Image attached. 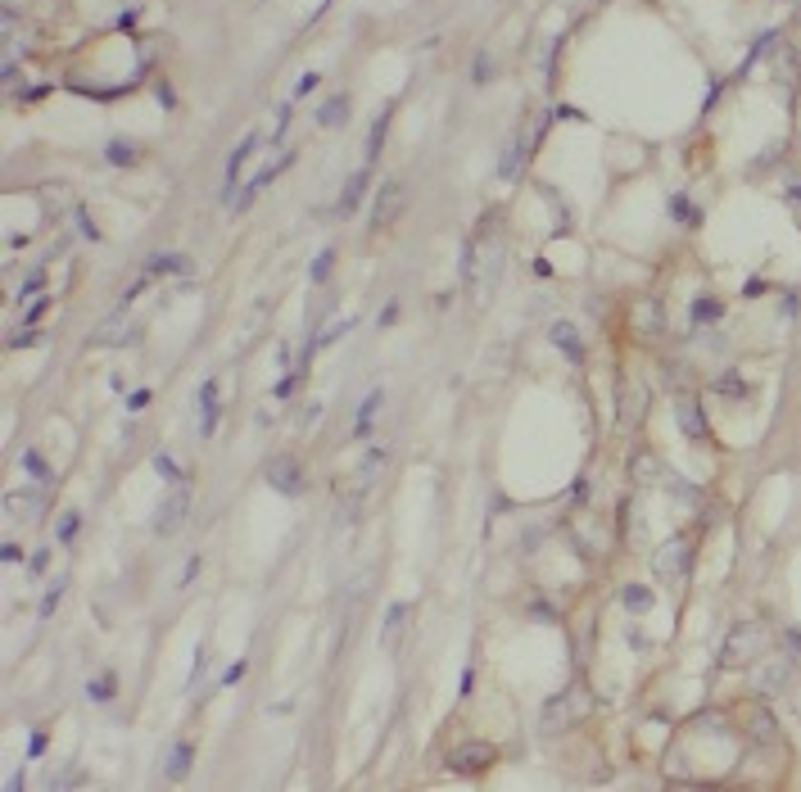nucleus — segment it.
<instances>
[{
  "mask_svg": "<svg viewBox=\"0 0 801 792\" xmlns=\"http://www.w3.org/2000/svg\"><path fill=\"white\" fill-rule=\"evenodd\" d=\"M766 648H770V629L760 625V620L734 625V629H729V639L720 643V665L743 670V665H751V661L766 657Z\"/></svg>",
  "mask_w": 801,
  "mask_h": 792,
  "instance_id": "1",
  "label": "nucleus"
},
{
  "mask_svg": "<svg viewBox=\"0 0 801 792\" xmlns=\"http://www.w3.org/2000/svg\"><path fill=\"white\" fill-rule=\"evenodd\" d=\"M593 711V693L589 688H561L557 697H548L544 702V729L548 734H561V729H570V725H580L584 716Z\"/></svg>",
  "mask_w": 801,
  "mask_h": 792,
  "instance_id": "2",
  "label": "nucleus"
},
{
  "mask_svg": "<svg viewBox=\"0 0 801 792\" xmlns=\"http://www.w3.org/2000/svg\"><path fill=\"white\" fill-rule=\"evenodd\" d=\"M689 557H693V543L683 539V534H675V539H666L657 552H652V571L661 575V580H683V571H689Z\"/></svg>",
  "mask_w": 801,
  "mask_h": 792,
  "instance_id": "3",
  "label": "nucleus"
},
{
  "mask_svg": "<svg viewBox=\"0 0 801 792\" xmlns=\"http://www.w3.org/2000/svg\"><path fill=\"white\" fill-rule=\"evenodd\" d=\"M186 517H190V489H186V485H172L168 498H164L159 511H155V530H159V534H172V530L186 526Z\"/></svg>",
  "mask_w": 801,
  "mask_h": 792,
  "instance_id": "4",
  "label": "nucleus"
},
{
  "mask_svg": "<svg viewBox=\"0 0 801 792\" xmlns=\"http://www.w3.org/2000/svg\"><path fill=\"white\" fill-rule=\"evenodd\" d=\"M42 507L46 503H42V494H36V489H10L5 494V521L10 526H32L36 517H42Z\"/></svg>",
  "mask_w": 801,
  "mask_h": 792,
  "instance_id": "5",
  "label": "nucleus"
},
{
  "mask_svg": "<svg viewBox=\"0 0 801 792\" xmlns=\"http://www.w3.org/2000/svg\"><path fill=\"white\" fill-rule=\"evenodd\" d=\"M489 765H493V747L489 742H467V747H457L453 757H448V770L453 774H480Z\"/></svg>",
  "mask_w": 801,
  "mask_h": 792,
  "instance_id": "6",
  "label": "nucleus"
},
{
  "mask_svg": "<svg viewBox=\"0 0 801 792\" xmlns=\"http://www.w3.org/2000/svg\"><path fill=\"white\" fill-rule=\"evenodd\" d=\"M267 485H272L277 494H299L303 489V466L294 458H272V466H267Z\"/></svg>",
  "mask_w": 801,
  "mask_h": 792,
  "instance_id": "7",
  "label": "nucleus"
},
{
  "mask_svg": "<svg viewBox=\"0 0 801 792\" xmlns=\"http://www.w3.org/2000/svg\"><path fill=\"white\" fill-rule=\"evenodd\" d=\"M675 421H679V430L689 434L693 444H698V440H706V417H702V404L693 399V394L675 399Z\"/></svg>",
  "mask_w": 801,
  "mask_h": 792,
  "instance_id": "8",
  "label": "nucleus"
},
{
  "mask_svg": "<svg viewBox=\"0 0 801 792\" xmlns=\"http://www.w3.org/2000/svg\"><path fill=\"white\" fill-rule=\"evenodd\" d=\"M403 181H385L380 186V195H376V209H371V222L376 227H390L394 218H399V209H403Z\"/></svg>",
  "mask_w": 801,
  "mask_h": 792,
  "instance_id": "9",
  "label": "nucleus"
},
{
  "mask_svg": "<svg viewBox=\"0 0 801 792\" xmlns=\"http://www.w3.org/2000/svg\"><path fill=\"white\" fill-rule=\"evenodd\" d=\"M661 327H666L661 304H657V299H638V304H634V331L652 340V335H661Z\"/></svg>",
  "mask_w": 801,
  "mask_h": 792,
  "instance_id": "10",
  "label": "nucleus"
},
{
  "mask_svg": "<svg viewBox=\"0 0 801 792\" xmlns=\"http://www.w3.org/2000/svg\"><path fill=\"white\" fill-rule=\"evenodd\" d=\"M788 675H792V665H788V661H766V670H756L751 688H756L760 697H770V693H779V688L788 684Z\"/></svg>",
  "mask_w": 801,
  "mask_h": 792,
  "instance_id": "11",
  "label": "nucleus"
},
{
  "mask_svg": "<svg viewBox=\"0 0 801 792\" xmlns=\"http://www.w3.org/2000/svg\"><path fill=\"white\" fill-rule=\"evenodd\" d=\"M548 335H553V344L566 353V358L584 363V340H580V331L570 327V322H553V327H548Z\"/></svg>",
  "mask_w": 801,
  "mask_h": 792,
  "instance_id": "12",
  "label": "nucleus"
},
{
  "mask_svg": "<svg viewBox=\"0 0 801 792\" xmlns=\"http://www.w3.org/2000/svg\"><path fill=\"white\" fill-rule=\"evenodd\" d=\"M200 430L204 434L217 430V381H204L200 385Z\"/></svg>",
  "mask_w": 801,
  "mask_h": 792,
  "instance_id": "13",
  "label": "nucleus"
},
{
  "mask_svg": "<svg viewBox=\"0 0 801 792\" xmlns=\"http://www.w3.org/2000/svg\"><path fill=\"white\" fill-rule=\"evenodd\" d=\"M190 761H195V747H190V742H172L168 747V761H164V774L168 779H186Z\"/></svg>",
  "mask_w": 801,
  "mask_h": 792,
  "instance_id": "14",
  "label": "nucleus"
},
{
  "mask_svg": "<svg viewBox=\"0 0 801 792\" xmlns=\"http://www.w3.org/2000/svg\"><path fill=\"white\" fill-rule=\"evenodd\" d=\"M317 123H322V127H345V123H349V100H345V96H331V100L317 109Z\"/></svg>",
  "mask_w": 801,
  "mask_h": 792,
  "instance_id": "15",
  "label": "nucleus"
},
{
  "mask_svg": "<svg viewBox=\"0 0 801 792\" xmlns=\"http://www.w3.org/2000/svg\"><path fill=\"white\" fill-rule=\"evenodd\" d=\"M380 399H385L380 389H371L367 399H362V408H358V421H354V440H367V434H371V417L380 412Z\"/></svg>",
  "mask_w": 801,
  "mask_h": 792,
  "instance_id": "16",
  "label": "nucleus"
},
{
  "mask_svg": "<svg viewBox=\"0 0 801 792\" xmlns=\"http://www.w3.org/2000/svg\"><path fill=\"white\" fill-rule=\"evenodd\" d=\"M747 734H751L756 742H779V725H774V716H770V711H751Z\"/></svg>",
  "mask_w": 801,
  "mask_h": 792,
  "instance_id": "17",
  "label": "nucleus"
},
{
  "mask_svg": "<svg viewBox=\"0 0 801 792\" xmlns=\"http://www.w3.org/2000/svg\"><path fill=\"white\" fill-rule=\"evenodd\" d=\"M127 340H136V331H127V317H109L95 331V344H127Z\"/></svg>",
  "mask_w": 801,
  "mask_h": 792,
  "instance_id": "18",
  "label": "nucleus"
},
{
  "mask_svg": "<svg viewBox=\"0 0 801 792\" xmlns=\"http://www.w3.org/2000/svg\"><path fill=\"white\" fill-rule=\"evenodd\" d=\"M362 186H367V168L349 177V186H345V200L335 204V213H339V218H349V213L358 209V200H362Z\"/></svg>",
  "mask_w": 801,
  "mask_h": 792,
  "instance_id": "19",
  "label": "nucleus"
},
{
  "mask_svg": "<svg viewBox=\"0 0 801 792\" xmlns=\"http://www.w3.org/2000/svg\"><path fill=\"white\" fill-rule=\"evenodd\" d=\"M403 625H408V607H403V603H394V607L385 611V634H380V643H385V648H394Z\"/></svg>",
  "mask_w": 801,
  "mask_h": 792,
  "instance_id": "20",
  "label": "nucleus"
},
{
  "mask_svg": "<svg viewBox=\"0 0 801 792\" xmlns=\"http://www.w3.org/2000/svg\"><path fill=\"white\" fill-rule=\"evenodd\" d=\"M634 481H638V485L661 481V462H657L652 453H638V458H634Z\"/></svg>",
  "mask_w": 801,
  "mask_h": 792,
  "instance_id": "21",
  "label": "nucleus"
},
{
  "mask_svg": "<svg viewBox=\"0 0 801 792\" xmlns=\"http://www.w3.org/2000/svg\"><path fill=\"white\" fill-rule=\"evenodd\" d=\"M380 462H385V453H380V449H371V453H367V458L358 462V475H354V485H358V489H367V485L376 481V471H380Z\"/></svg>",
  "mask_w": 801,
  "mask_h": 792,
  "instance_id": "22",
  "label": "nucleus"
},
{
  "mask_svg": "<svg viewBox=\"0 0 801 792\" xmlns=\"http://www.w3.org/2000/svg\"><path fill=\"white\" fill-rule=\"evenodd\" d=\"M23 471L32 475V481H42V485H50V481H55V475H50V466H46V458L36 453V449H27V453H23Z\"/></svg>",
  "mask_w": 801,
  "mask_h": 792,
  "instance_id": "23",
  "label": "nucleus"
},
{
  "mask_svg": "<svg viewBox=\"0 0 801 792\" xmlns=\"http://www.w3.org/2000/svg\"><path fill=\"white\" fill-rule=\"evenodd\" d=\"M164 272H190L186 254H159L155 263H149V276H164Z\"/></svg>",
  "mask_w": 801,
  "mask_h": 792,
  "instance_id": "24",
  "label": "nucleus"
},
{
  "mask_svg": "<svg viewBox=\"0 0 801 792\" xmlns=\"http://www.w3.org/2000/svg\"><path fill=\"white\" fill-rule=\"evenodd\" d=\"M78 530H82V517H78V511H64L59 526H55V539L59 543H72V534H78Z\"/></svg>",
  "mask_w": 801,
  "mask_h": 792,
  "instance_id": "25",
  "label": "nucleus"
},
{
  "mask_svg": "<svg viewBox=\"0 0 801 792\" xmlns=\"http://www.w3.org/2000/svg\"><path fill=\"white\" fill-rule=\"evenodd\" d=\"M689 317H693V327H702V322H715V317H720V304H715V299H698V304L689 308Z\"/></svg>",
  "mask_w": 801,
  "mask_h": 792,
  "instance_id": "26",
  "label": "nucleus"
},
{
  "mask_svg": "<svg viewBox=\"0 0 801 792\" xmlns=\"http://www.w3.org/2000/svg\"><path fill=\"white\" fill-rule=\"evenodd\" d=\"M87 693H91V702H109L113 693H118V680H113V675H100V680H91Z\"/></svg>",
  "mask_w": 801,
  "mask_h": 792,
  "instance_id": "27",
  "label": "nucleus"
},
{
  "mask_svg": "<svg viewBox=\"0 0 801 792\" xmlns=\"http://www.w3.org/2000/svg\"><path fill=\"white\" fill-rule=\"evenodd\" d=\"M385 127H390V113H380V118H376V127H371V145H367V164H371V158L380 154V141H385Z\"/></svg>",
  "mask_w": 801,
  "mask_h": 792,
  "instance_id": "28",
  "label": "nucleus"
},
{
  "mask_svg": "<svg viewBox=\"0 0 801 792\" xmlns=\"http://www.w3.org/2000/svg\"><path fill=\"white\" fill-rule=\"evenodd\" d=\"M331 263H335V254H331V250H322V254L313 258V281H317V286L326 281V272H331Z\"/></svg>",
  "mask_w": 801,
  "mask_h": 792,
  "instance_id": "29",
  "label": "nucleus"
},
{
  "mask_svg": "<svg viewBox=\"0 0 801 792\" xmlns=\"http://www.w3.org/2000/svg\"><path fill=\"white\" fill-rule=\"evenodd\" d=\"M621 603H625V607H634V611H643V607H647V588H638V584H634V588H625V593H621Z\"/></svg>",
  "mask_w": 801,
  "mask_h": 792,
  "instance_id": "30",
  "label": "nucleus"
},
{
  "mask_svg": "<svg viewBox=\"0 0 801 792\" xmlns=\"http://www.w3.org/2000/svg\"><path fill=\"white\" fill-rule=\"evenodd\" d=\"M155 471L164 475V481H172V485H177V475H181V471H177V462H172L168 453H159V458H155Z\"/></svg>",
  "mask_w": 801,
  "mask_h": 792,
  "instance_id": "31",
  "label": "nucleus"
},
{
  "mask_svg": "<svg viewBox=\"0 0 801 792\" xmlns=\"http://www.w3.org/2000/svg\"><path fill=\"white\" fill-rule=\"evenodd\" d=\"M132 158H136V154L127 150V141H113V145H109V164H132Z\"/></svg>",
  "mask_w": 801,
  "mask_h": 792,
  "instance_id": "32",
  "label": "nucleus"
},
{
  "mask_svg": "<svg viewBox=\"0 0 801 792\" xmlns=\"http://www.w3.org/2000/svg\"><path fill=\"white\" fill-rule=\"evenodd\" d=\"M42 290H46V276H42V272H36V276H27V281H23L19 299H32V295H42Z\"/></svg>",
  "mask_w": 801,
  "mask_h": 792,
  "instance_id": "33",
  "label": "nucleus"
},
{
  "mask_svg": "<svg viewBox=\"0 0 801 792\" xmlns=\"http://www.w3.org/2000/svg\"><path fill=\"white\" fill-rule=\"evenodd\" d=\"M59 593H64V584L55 580V584H50V593H46V598H42V616H50V611H55V603H59Z\"/></svg>",
  "mask_w": 801,
  "mask_h": 792,
  "instance_id": "34",
  "label": "nucleus"
},
{
  "mask_svg": "<svg viewBox=\"0 0 801 792\" xmlns=\"http://www.w3.org/2000/svg\"><path fill=\"white\" fill-rule=\"evenodd\" d=\"M715 389H720V394H743V381H738V376H720Z\"/></svg>",
  "mask_w": 801,
  "mask_h": 792,
  "instance_id": "35",
  "label": "nucleus"
},
{
  "mask_svg": "<svg viewBox=\"0 0 801 792\" xmlns=\"http://www.w3.org/2000/svg\"><path fill=\"white\" fill-rule=\"evenodd\" d=\"M149 399H155V394H149V389H136L132 399H127V408H132V412H141V408H149Z\"/></svg>",
  "mask_w": 801,
  "mask_h": 792,
  "instance_id": "36",
  "label": "nucleus"
},
{
  "mask_svg": "<svg viewBox=\"0 0 801 792\" xmlns=\"http://www.w3.org/2000/svg\"><path fill=\"white\" fill-rule=\"evenodd\" d=\"M46 566H50V552H46V548H42V552H32V575H42Z\"/></svg>",
  "mask_w": 801,
  "mask_h": 792,
  "instance_id": "37",
  "label": "nucleus"
},
{
  "mask_svg": "<svg viewBox=\"0 0 801 792\" xmlns=\"http://www.w3.org/2000/svg\"><path fill=\"white\" fill-rule=\"evenodd\" d=\"M42 751H46V734H32L27 738V757H42Z\"/></svg>",
  "mask_w": 801,
  "mask_h": 792,
  "instance_id": "38",
  "label": "nucleus"
},
{
  "mask_svg": "<svg viewBox=\"0 0 801 792\" xmlns=\"http://www.w3.org/2000/svg\"><path fill=\"white\" fill-rule=\"evenodd\" d=\"M530 620H557L553 607H530Z\"/></svg>",
  "mask_w": 801,
  "mask_h": 792,
  "instance_id": "39",
  "label": "nucleus"
},
{
  "mask_svg": "<svg viewBox=\"0 0 801 792\" xmlns=\"http://www.w3.org/2000/svg\"><path fill=\"white\" fill-rule=\"evenodd\" d=\"M42 312H46V299H42V304H32V308H27V327H36V322H42Z\"/></svg>",
  "mask_w": 801,
  "mask_h": 792,
  "instance_id": "40",
  "label": "nucleus"
},
{
  "mask_svg": "<svg viewBox=\"0 0 801 792\" xmlns=\"http://www.w3.org/2000/svg\"><path fill=\"white\" fill-rule=\"evenodd\" d=\"M788 643H792V648H801V629H788Z\"/></svg>",
  "mask_w": 801,
  "mask_h": 792,
  "instance_id": "41",
  "label": "nucleus"
}]
</instances>
